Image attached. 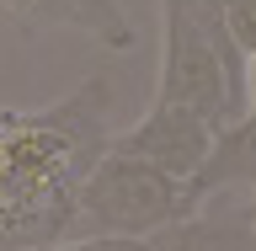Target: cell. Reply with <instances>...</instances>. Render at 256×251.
Segmentation results:
<instances>
[{
    "label": "cell",
    "instance_id": "9c48e42d",
    "mask_svg": "<svg viewBox=\"0 0 256 251\" xmlns=\"http://www.w3.org/2000/svg\"><path fill=\"white\" fill-rule=\"evenodd\" d=\"M224 27H230L235 48L251 59L256 54V0H224Z\"/></svg>",
    "mask_w": 256,
    "mask_h": 251
},
{
    "label": "cell",
    "instance_id": "277c9868",
    "mask_svg": "<svg viewBox=\"0 0 256 251\" xmlns=\"http://www.w3.org/2000/svg\"><path fill=\"white\" fill-rule=\"evenodd\" d=\"M214 139H219V128L208 118H198L192 107L150 102L134 128L112 134V150H123V155H134V160H144V166H155V171L192 187L198 171L208 166V155H214Z\"/></svg>",
    "mask_w": 256,
    "mask_h": 251
},
{
    "label": "cell",
    "instance_id": "8fae6325",
    "mask_svg": "<svg viewBox=\"0 0 256 251\" xmlns=\"http://www.w3.org/2000/svg\"><path fill=\"white\" fill-rule=\"evenodd\" d=\"M0 118H6V107H0Z\"/></svg>",
    "mask_w": 256,
    "mask_h": 251
},
{
    "label": "cell",
    "instance_id": "6da1fadb",
    "mask_svg": "<svg viewBox=\"0 0 256 251\" xmlns=\"http://www.w3.org/2000/svg\"><path fill=\"white\" fill-rule=\"evenodd\" d=\"M112 80L96 70L70 96L0 118V251L64 246L75 192L112 144Z\"/></svg>",
    "mask_w": 256,
    "mask_h": 251
},
{
    "label": "cell",
    "instance_id": "30bf717a",
    "mask_svg": "<svg viewBox=\"0 0 256 251\" xmlns=\"http://www.w3.org/2000/svg\"><path fill=\"white\" fill-rule=\"evenodd\" d=\"M246 112H256V54L246 59Z\"/></svg>",
    "mask_w": 256,
    "mask_h": 251
},
{
    "label": "cell",
    "instance_id": "5b68a950",
    "mask_svg": "<svg viewBox=\"0 0 256 251\" xmlns=\"http://www.w3.org/2000/svg\"><path fill=\"white\" fill-rule=\"evenodd\" d=\"M160 251H256V214L240 187L208 192L182 224L166 230Z\"/></svg>",
    "mask_w": 256,
    "mask_h": 251
},
{
    "label": "cell",
    "instance_id": "7a4b0ae2",
    "mask_svg": "<svg viewBox=\"0 0 256 251\" xmlns=\"http://www.w3.org/2000/svg\"><path fill=\"white\" fill-rule=\"evenodd\" d=\"M198 208L187 182L144 166V160L112 150L96 160L75 192V219L64 240H96V235H160L182 224Z\"/></svg>",
    "mask_w": 256,
    "mask_h": 251
},
{
    "label": "cell",
    "instance_id": "52a82bcc",
    "mask_svg": "<svg viewBox=\"0 0 256 251\" xmlns=\"http://www.w3.org/2000/svg\"><path fill=\"white\" fill-rule=\"evenodd\" d=\"M0 11L11 16L16 27H27V32H48V27H80L86 32L75 0H0Z\"/></svg>",
    "mask_w": 256,
    "mask_h": 251
},
{
    "label": "cell",
    "instance_id": "8992f818",
    "mask_svg": "<svg viewBox=\"0 0 256 251\" xmlns=\"http://www.w3.org/2000/svg\"><path fill=\"white\" fill-rule=\"evenodd\" d=\"M80 22H86V32H91L102 48H134L139 43V32H134V22H128V11L118 6V0H75Z\"/></svg>",
    "mask_w": 256,
    "mask_h": 251
},
{
    "label": "cell",
    "instance_id": "ba28073f",
    "mask_svg": "<svg viewBox=\"0 0 256 251\" xmlns=\"http://www.w3.org/2000/svg\"><path fill=\"white\" fill-rule=\"evenodd\" d=\"M166 246V230L160 235H96V240H64V246L48 251H160Z\"/></svg>",
    "mask_w": 256,
    "mask_h": 251
},
{
    "label": "cell",
    "instance_id": "3957f363",
    "mask_svg": "<svg viewBox=\"0 0 256 251\" xmlns=\"http://www.w3.org/2000/svg\"><path fill=\"white\" fill-rule=\"evenodd\" d=\"M155 102L192 107L214 128H230L235 118H246V91L230 80V70H224V59L214 54V43L182 16L176 0H160V80H155Z\"/></svg>",
    "mask_w": 256,
    "mask_h": 251
}]
</instances>
